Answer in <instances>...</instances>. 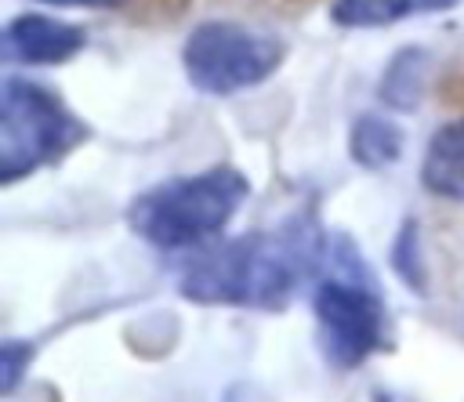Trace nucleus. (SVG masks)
<instances>
[{
	"instance_id": "obj_1",
	"label": "nucleus",
	"mask_w": 464,
	"mask_h": 402,
	"mask_svg": "<svg viewBox=\"0 0 464 402\" xmlns=\"http://www.w3.org/2000/svg\"><path fill=\"white\" fill-rule=\"evenodd\" d=\"M319 232L304 217H294L272 232L239 235L192 261L181 275V290L207 304L276 308L304 286L319 268Z\"/></svg>"
},
{
	"instance_id": "obj_2",
	"label": "nucleus",
	"mask_w": 464,
	"mask_h": 402,
	"mask_svg": "<svg viewBox=\"0 0 464 402\" xmlns=\"http://www.w3.org/2000/svg\"><path fill=\"white\" fill-rule=\"evenodd\" d=\"M246 177L232 167H214L188 177H170L130 206V225L141 239L163 250L192 246L221 232L246 199Z\"/></svg>"
},
{
	"instance_id": "obj_3",
	"label": "nucleus",
	"mask_w": 464,
	"mask_h": 402,
	"mask_svg": "<svg viewBox=\"0 0 464 402\" xmlns=\"http://www.w3.org/2000/svg\"><path fill=\"white\" fill-rule=\"evenodd\" d=\"M83 138L80 120L33 80L7 76L0 91V174L18 181L36 167L58 159Z\"/></svg>"
},
{
	"instance_id": "obj_4",
	"label": "nucleus",
	"mask_w": 464,
	"mask_h": 402,
	"mask_svg": "<svg viewBox=\"0 0 464 402\" xmlns=\"http://www.w3.org/2000/svg\"><path fill=\"white\" fill-rule=\"evenodd\" d=\"M283 62V40L239 22H203L181 47L185 76L203 94H236L268 80Z\"/></svg>"
},
{
	"instance_id": "obj_5",
	"label": "nucleus",
	"mask_w": 464,
	"mask_h": 402,
	"mask_svg": "<svg viewBox=\"0 0 464 402\" xmlns=\"http://www.w3.org/2000/svg\"><path fill=\"white\" fill-rule=\"evenodd\" d=\"M312 308L319 319L323 348L337 366H359L377 348H384V304L359 272L323 279L315 286Z\"/></svg>"
},
{
	"instance_id": "obj_6",
	"label": "nucleus",
	"mask_w": 464,
	"mask_h": 402,
	"mask_svg": "<svg viewBox=\"0 0 464 402\" xmlns=\"http://www.w3.org/2000/svg\"><path fill=\"white\" fill-rule=\"evenodd\" d=\"M83 29L51 14H18L4 29V58L18 65H58L83 47Z\"/></svg>"
},
{
	"instance_id": "obj_7",
	"label": "nucleus",
	"mask_w": 464,
	"mask_h": 402,
	"mask_svg": "<svg viewBox=\"0 0 464 402\" xmlns=\"http://www.w3.org/2000/svg\"><path fill=\"white\" fill-rule=\"evenodd\" d=\"M420 177L428 192L464 203V120H453L431 134Z\"/></svg>"
},
{
	"instance_id": "obj_8",
	"label": "nucleus",
	"mask_w": 464,
	"mask_h": 402,
	"mask_svg": "<svg viewBox=\"0 0 464 402\" xmlns=\"http://www.w3.org/2000/svg\"><path fill=\"white\" fill-rule=\"evenodd\" d=\"M457 4L460 0H334V22L348 29H373V25H392L417 14L450 11Z\"/></svg>"
},
{
	"instance_id": "obj_9",
	"label": "nucleus",
	"mask_w": 464,
	"mask_h": 402,
	"mask_svg": "<svg viewBox=\"0 0 464 402\" xmlns=\"http://www.w3.org/2000/svg\"><path fill=\"white\" fill-rule=\"evenodd\" d=\"M402 152V130L392 120L381 116H362L352 127V156L362 167H388Z\"/></svg>"
},
{
	"instance_id": "obj_10",
	"label": "nucleus",
	"mask_w": 464,
	"mask_h": 402,
	"mask_svg": "<svg viewBox=\"0 0 464 402\" xmlns=\"http://www.w3.org/2000/svg\"><path fill=\"white\" fill-rule=\"evenodd\" d=\"M420 76H424V54L420 51H402L392 62V69L384 72V83H381L384 101H392L395 109L417 105V98H420Z\"/></svg>"
},
{
	"instance_id": "obj_11",
	"label": "nucleus",
	"mask_w": 464,
	"mask_h": 402,
	"mask_svg": "<svg viewBox=\"0 0 464 402\" xmlns=\"http://www.w3.org/2000/svg\"><path fill=\"white\" fill-rule=\"evenodd\" d=\"M0 362H4V391H11L22 377V362H29V348L18 340H7L0 348Z\"/></svg>"
},
{
	"instance_id": "obj_12",
	"label": "nucleus",
	"mask_w": 464,
	"mask_h": 402,
	"mask_svg": "<svg viewBox=\"0 0 464 402\" xmlns=\"http://www.w3.org/2000/svg\"><path fill=\"white\" fill-rule=\"evenodd\" d=\"M47 4H65V7H112L120 0H47Z\"/></svg>"
}]
</instances>
